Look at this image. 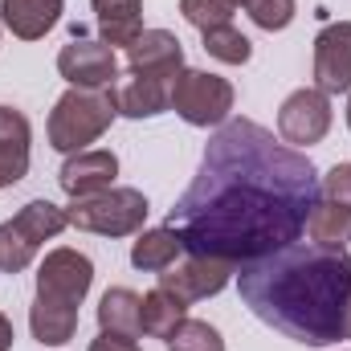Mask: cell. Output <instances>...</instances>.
Here are the masks:
<instances>
[{"label": "cell", "mask_w": 351, "mask_h": 351, "mask_svg": "<svg viewBox=\"0 0 351 351\" xmlns=\"http://www.w3.org/2000/svg\"><path fill=\"white\" fill-rule=\"evenodd\" d=\"M306 233L315 245H331V250H343L351 241V208L335 204V200H315L311 217H306Z\"/></svg>", "instance_id": "ffe728a7"}, {"label": "cell", "mask_w": 351, "mask_h": 351, "mask_svg": "<svg viewBox=\"0 0 351 351\" xmlns=\"http://www.w3.org/2000/svg\"><path fill=\"white\" fill-rule=\"evenodd\" d=\"M29 327H33V339H37V343L62 348V343H70L74 331H78V306L37 294V302H33V311H29Z\"/></svg>", "instance_id": "ac0fdd59"}, {"label": "cell", "mask_w": 351, "mask_h": 351, "mask_svg": "<svg viewBox=\"0 0 351 351\" xmlns=\"http://www.w3.org/2000/svg\"><path fill=\"white\" fill-rule=\"evenodd\" d=\"M90 282H94V265L78 250H53V254H45V262L37 269V294L70 302V306H82V298L90 294Z\"/></svg>", "instance_id": "9c48e42d"}, {"label": "cell", "mask_w": 351, "mask_h": 351, "mask_svg": "<svg viewBox=\"0 0 351 351\" xmlns=\"http://www.w3.org/2000/svg\"><path fill=\"white\" fill-rule=\"evenodd\" d=\"M315 90L351 94V21H335L315 37Z\"/></svg>", "instance_id": "8fae6325"}, {"label": "cell", "mask_w": 351, "mask_h": 351, "mask_svg": "<svg viewBox=\"0 0 351 351\" xmlns=\"http://www.w3.org/2000/svg\"><path fill=\"white\" fill-rule=\"evenodd\" d=\"M229 4H233V8H237V4H250V0H229Z\"/></svg>", "instance_id": "4dcf8cb0"}, {"label": "cell", "mask_w": 351, "mask_h": 351, "mask_svg": "<svg viewBox=\"0 0 351 351\" xmlns=\"http://www.w3.org/2000/svg\"><path fill=\"white\" fill-rule=\"evenodd\" d=\"M168 351H225V339L217 327H208L200 319H184L168 335Z\"/></svg>", "instance_id": "cb8c5ba5"}, {"label": "cell", "mask_w": 351, "mask_h": 351, "mask_svg": "<svg viewBox=\"0 0 351 351\" xmlns=\"http://www.w3.org/2000/svg\"><path fill=\"white\" fill-rule=\"evenodd\" d=\"M119 176V160L114 152H74L62 172H58V184L66 196L82 200V196H94V192H106Z\"/></svg>", "instance_id": "4fadbf2b"}, {"label": "cell", "mask_w": 351, "mask_h": 351, "mask_svg": "<svg viewBox=\"0 0 351 351\" xmlns=\"http://www.w3.org/2000/svg\"><path fill=\"white\" fill-rule=\"evenodd\" d=\"M172 82L168 74H131L127 86L114 90L119 98V114L127 119H152V114H164L172 106Z\"/></svg>", "instance_id": "9a60e30c"}, {"label": "cell", "mask_w": 351, "mask_h": 351, "mask_svg": "<svg viewBox=\"0 0 351 351\" xmlns=\"http://www.w3.org/2000/svg\"><path fill=\"white\" fill-rule=\"evenodd\" d=\"M12 339H16V335H12V323H8V319L0 315V351L12 348Z\"/></svg>", "instance_id": "f1b7e54d"}, {"label": "cell", "mask_w": 351, "mask_h": 351, "mask_svg": "<svg viewBox=\"0 0 351 351\" xmlns=\"http://www.w3.org/2000/svg\"><path fill=\"white\" fill-rule=\"evenodd\" d=\"M343 339H351V302H348V315H343Z\"/></svg>", "instance_id": "f546056e"}, {"label": "cell", "mask_w": 351, "mask_h": 351, "mask_svg": "<svg viewBox=\"0 0 351 351\" xmlns=\"http://www.w3.org/2000/svg\"><path fill=\"white\" fill-rule=\"evenodd\" d=\"M98 323H102V331H114V335H131L135 339L143 331V298L135 290H127V286L106 290L102 302H98Z\"/></svg>", "instance_id": "d6986e66"}, {"label": "cell", "mask_w": 351, "mask_h": 351, "mask_svg": "<svg viewBox=\"0 0 351 351\" xmlns=\"http://www.w3.org/2000/svg\"><path fill=\"white\" fill-rule=\"evenodd\" d=\"M241 302L265 327L294 343L327 348L343 339L351 302V254L331 245H282L265 258L237 265Z\"/></svg>", "instance_id": "7a4b0ae2"}, {"label": "cell", "mask_w": 351, "mask_h": 351, "mask_svg": "<svg viewBox=\"0 0 351 351\" xmlns=\"http://www.w3.org/2000/svg\"><path fill=\"white\" fill-rule=\"evenodd\" d=\"M237 274V265L233 262H217V258H192L188 254V262L180 265H168L164 274H160V286L176 294L180 302H200V298H213V294H221L225 286H229V278Z\"/></svg>", "instance_id": "30bf717a"}, {"label": "cell", "mask_w": 351, "mask_h": 351, "mask_svg": "<svg viewBox=\"0 0 351 351\" xmlns=\"http://www.w3.org/2000/svg\"><path fill=\"white\" fill-rule=\"evenodd\" d=\"M94 16H98V33L102 45H131L143 33V0H90Z\"/></svg>", "instance_id": "e0dca14e"}, {"label": "cell", "mask_w": 351, "mask_h": 351, "mask_svg": "<svg viewBox=\"0 0 351 351\" xmlns=\"http://www.w3.org/2000/svg\"><path fill=\"white\" fill-rule=\"evenodd\" d=\"M319 196H323V200H335V204H343V208H351V164H335L331 172L323 176Z\"/></svg>", "instance_id": "4316f807"}, {"label": "cell", "mask_w": 351, "mask_h": 351, "mask_svg": "<svg viewBox=\"0 0 351 351\" xmlns=\"http://www.w3.org/2000/svg\"><path fill=\"white\" fill-rule=\"evenodd\" d=\"M66 221L98 237H131L147 221V196L139 188H106V192L74 200L66 208Z\"/></svg>", "instance_id": "277c9868"}, {"label": "cell", "mask_w": 351, "mask_h": 351, "mask_svg": "<svg viewBox=\"0 0 351 351\" xmlns=\"http://www.w3.org/2000/svg\"><path fill=\"white\" fill-rule=\"evenodd\" d=\"M180 12H184V21L196 25L200 33H204V29L233 25V4H229V0H180Z\"/></svg>", "instance_id": "d4e9b609"}, {"label": "cell", "mask_w": 351, "mask_h": 351, "mask_svg": "<svg viewBox=\"0 0 351 351\" xmlns=\"http://www.w3.org/2000/svg\"><path fill=\"white\" fill-rule=\"evenodd\" d=\"M172 110L192 127H221L233 110V86L204 70H180L172 82Z\"/></svg>", "instance_id": "8992f818"}, {"label": "cell", "mask_w": 351, "mask_h": 351, "mask_svg": "<svg viewBox=\"0 0 351 351\" xmlns=\"http://www.w3.org/2000/svg\"><path fill=\"white\" fill-rule=\"evenodd\" d=\"M66 225H70L66 208H58L49 200H29L12 221L0 225V269L4 274H21L37 258V250L45 241H53Z\"/></svg>", "instance_id": "5b68a950"}, {"label": "cell", "mask_w": 351, "mask_h": 351, "mask_svg": "<svg viewBox=\"0 0 351 351\" xmlns=\"http://www.w3.org/2000/svg\"><path fill=\"white\" fill-rule=\"evenodd\" d=\"M29 143H33V131H29V119L12 106H0V188L25 180L29 172Z\"/></svg>", "instance_id": "5bb4252c"}, {"label": "cell", "mask_w": 351, "mask_h": 351, "mask_svg": "<svg viewBox=\"0 0 351 351\" xmlns=\"http://www.w3.org/2000/svg\"><path fill=\"white\" fill-rule=\"evenodd\" d=\"M119 114V98H114V86L106 90H82L70 86L49 110V147L53 152H82L86 143L102 139L106 127L114 123Z\"/></svg>", "instance_id": "3957f363"}, {"label": "cell", "mask_w": 351, "mask_h": 351, "mask_svg": "<svg viewBox=\"0 0 351 351\" xmlns=\"http://www.w3.org/2000/svg\"><path fill=\"white\" fill-rule=\"evenodd\" d=\"M184 311H188V302H180V298L168 294L164 286H156L152 294H143V335H152V339H168L176 327L188 319Z\"/></svg>", "instance_id": "44dd1931"}, {"label": "cell", "mask_w": 351, "mask_h": 351, "mask_svg": "<svg viewBox=\"0 0 351 351\" xmlns=\"http://www.w3.org/2000/svg\"><path fill=\"white\" fill-rule=\"evenodd\" d=\"M319 200V176L298 147L250 119H229L208 139L196 180L168 213L192 258L254 262L294 245Z\"/></svg>", "instance_id": "6da1fadb"}, {"label": "cell", "mask_w": 351, "mask_h": 351, "mask_svg": "<svg viewBox=\"0 0 351 351\" xmlns=\"http://www.w3.org/2000/svg\"><path fill=\"white\" fill-rule=\"evenodd\" d=\"M58 74H62L70 86L106 90V86H114V78H119V58H114V49L102 45V41L74 37V41L58 53Z\"/></svg>", "instance_id": "ba28073f"}, {"label": "cell", "mask_w": 351, "mask_h": 351, "mask_svg": "<svg viewBox=\"0 0 351 351\" xmlns=\"http://www.w3.org/2000/svg\"><path fill=\"white\" fill-rule=\"evenodd\" d=\"M245 8H250L254 25H258V29H265V33L286 29V25L294 21V12H298V4H294V0H250Z\"/></svg>", "instance_id": "484cf974"}, {"label": "cell", "mask_w": 351, "mask_h": 351, "mask_svg": "<svg viewBox=\"0 0 351 351\" xmlns=\"http://www.w3.org/2000/svg\"><path fill=\"white\" fill-rule=\"evenodd\" d=\"M331 131V98L323 90H294L278 110V135L294 147H311Z\"/></svg>", "instance_id": "52a82bcc"}, {"label": "cell", "mask_w": 351, "mask_h": 351, "mask_svg": "<svg viewBox=\"0 0 351 351\" xmlns=\"http://www.w3.org/2000/svg\"><path fill=\"white\" fill-rule=\"evenodd\" d=\"M90 351H139V343H135L131 335H114V331H102V335L90 343Z\"/></svg>", "instance_id": "83f0119b"}, {"label": "cell", "mask_w": 351, "mask_h": 351, "mask_svg": "<svg viewBox=\"0 0 351 351\" xmlns=\"http://www.w3.org/2000/svg\"><path fill=\"white\" fill-rule=\"evenodd\" d=\"M180 250H184V245H180V237H176L168 225H164V229H147V233H139V241L131 245V265H135V269L164 274V269L176 262Z\"/></svg>", "instance_id": "7402d4cb"}, {"label": "cell", "mask_w": 351, "mask_h": 351, "mask_svg": "<svg viewBox=\"0 0 351 351\" xmlns=\"http://www.w3.org/2000/svg\"><path fill=\"white\" fill-rule=\"evenodd\" d=\"M62 0H0V21L12 37L37 41L62 21Z\"/></svg>", "instance_id": "2e32d148"}, {"label": "cell", "mask_w": 351, "mask_h": 351, "mask_svg": "<svg viewBox=\"0 0 351 351\" xmlns=\"http://www.w3.org/2000/svg\"><path fill=\"white\" fill-rule=\"evenodd\" d=\"M127 70L131 74H168L176 78L184 70V45L168 29H143L127 45Z\"/></svg>", "instance_id": "7c38bea8"}, {"label": "cell", "mask_w": 351, "mask_h": 351, "mask_svg": "<svg viewBox=\"0 0 351 351\" xmlns=\"http://www.w3.org/2000/svg\"><path fill=\"white\" fill-rule=\"evenodd\" d=\"M204 53L217 58V62H225V66H241V62H250L254 45H250V37L241 29L221 25V29H204Z\"/></svg>", "instance_id": "603a6c76"}]
</instances>
